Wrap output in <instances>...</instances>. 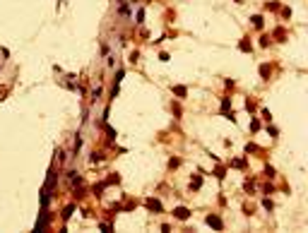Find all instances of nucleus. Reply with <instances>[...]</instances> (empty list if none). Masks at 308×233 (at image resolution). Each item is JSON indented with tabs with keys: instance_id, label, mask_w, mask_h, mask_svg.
<instances>
[{
	"instance_id": "f257e3e1",
	"label": "nucleus",
	"mask_w": 308,
	"mask_h": 233,
	"mask_svg": "<svg viewBox=\"0 0 308 233\" xmlns=\"http://www.w3.org/2000/svg\"><path fill=\"white\" fill-rule=\"evenodd\" d=\"M207 224H209V226H214V228H222V221L217 219V216H207Z\"/></svg>"
},
{
	"instance_id": "7ed1b4c3",
	"label": "nucleus",
	"mask_w": 308,
	"mask_h": 233,
	"mask_svg": "<svg viewBox=\"0 0 308 233\" xmlns=\"http://www.w3.org/2000/svg\"><path fill=\"white\" fill-rule=\"evenodd\" d=\"M147 207H149V209H154V211H159V209H161V204H159V202H154V200H149V202H147Z\"/></svg>"
},
{
	"instance_id": "f03ea898",
	"label": "nucleus",
	"mask_w": 308,
	"mask_h": 233,
	"mask_svg": "<svg viewBox=\"0 0 308 233\" xmlns=\"http://www.w3.org/2000/svg\"><path fill=\"white\" fill-rule=\"evenodd\" d=\"M176 216H178V219H188V209L178 207V209H176Z\"/></svg>"
}]
</instances>
